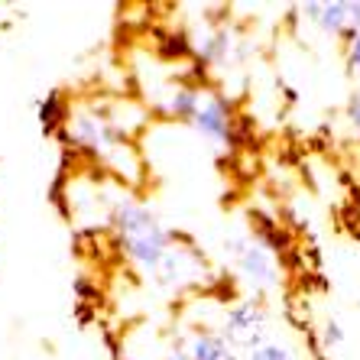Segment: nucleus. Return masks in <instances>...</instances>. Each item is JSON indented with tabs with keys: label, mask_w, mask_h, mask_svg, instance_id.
Returning <instances> with one entry per match:
<instances>
[{
	"label": "nucleus",
	"mask_w": 360,
	"mask_h": 360,
	"mask_svg": "<svg viewBox=\"0 0 360 360\" xmlns=\"http://www.w3.org/2000/svg\"><path fill=\"white\" fill-rule=\"evenodd\" d=\"M62 140L75 156L91 162L94 169H104L120 185H136L143 176V160L136 153V140L120 130L110 117L108 101H78L68 104V117L62 124Z\"/></svg>",
	"instance_id": "nucleus-1"
},
{
	"label": "nucleus",
	"mask_w": 360,
	"mask_h": 360,
	"mask_svg": "<svg viewBox=\"0 0 360 360\" xmlns=\"http://www.w3.org/2000/svg\"><path fill=\"white\" fill-rule=\"evenodd\" d=\"M104 231L110 234V243L120 260L146 283L156 276V269L162 266V260L179 240L176 231L150 208V201L136 198L127 185H114L110 192Z\"/></svg>",
	"instance_id": "nucleus-2"
},
{
	"label": "nucleus",
	"mask_w": 360,
	"mask_h": 360,
	"mask_svg": "<svg viewBox=\"0 0 360 360\" xmlns=\"http://www.w3.org/2000/svg\"><path fill=\"white\" fill-rule=\"evenodd\" d=\"M221 276L237 289V295H253V299H273L285 285V263L283 247H279L269 231L257 221L250 224H234L221 234L218 243Z\"/></svg>",
	"instance_id": "nucleus-3"
},
{
	"label": "nucleus",
	"mask_w": 360,
	"mask_h": 360,
	"mask_svg": "<svg viewBox=\"0 0 360 360\" xmlns=\"http://www.w3.org/2000/svg\"><path fill=\"white\" fill-rule=\"evenodd\" d=\"M211 321L221 331L237 357L257 351L263 344H269L276 335V311L273 302L266 299H253V295H234V299H218Z\"/></svg>",
	"instance_id": "nucleus-4"
},
{
	"label": "nucleus",
	"mask_w": 360,
	"mask_h": 360,
	"mask_svg": "<svg viewBox=\"0 0 360 360\" xmlns=\"http://www.w3.org/2000/svg\"><path fill=\"white\" fill-rule=\"evenodd\" d=\"M166 347L176 360H240L234 347L221 338L211 315L201 311V319H179L172 321Z\"/></svg>",
	"instance_id": "nucleus-5"
},
{
	"label": "nucleus",
	"mask_w": 360,
	"mask_h": 360,
	"mask_svg": "<svg viewBox=\"0 0 360 360\" xmlns=\"http://www.w3.org/2000/svg\"><path fill=\"white\" fill-rule=\"evenodd\" d=\"M185 127H192L201 140L211 143V146H218V150H231L237 143L234 104H231L227 94H221L218 88H208V84L201 88V98H198V104H195L192 117H188Z\"/></svg>",
	"instance_id": "nucleus-6"
},
{
	"label": "nucleus",
	"mask_w": 360,
	"mask_h": 360,
	"mask_svg": "<svg viewBox=\"0 0 360 360\" xmlns=\"http://www.w3.org/2000/svg\"><path fill=\"white\" fill-rule=\"evenodd\" d=\"M299 17L315 26L325 39L344 46L360 33V0H311L299 7Z\"/></svg>",
	"instance_id": "nucleus-7"
},
{
	"label": "nucleus",
	"mask_w": 360,
	"mask_h": 360,
	"mask_svg": "<svg viewBox=\"0 0 360 360\" xmlns=\"http://www.w3.org/2000/svg\"><path fill=\"white\" fill-rule=\"evenodd\" d=\"M192 46H195L198 62H205L208 72H214V68H231L240 59V36H237L231 26H208L201 36H195Z\"/></svg>",
	"instance_id": "nucleus-8"
},
{
	"label": "nucleus",
	"mask_w": 360,
	"mask_h": 360,
	"mask_svg": "<svg viewBox=\"0 0 360 360\" xmlns=\"http://www.w3.org/2000/svg\"><path fill=\"white\" fill-rule=\"evenodd\" d=\"M344 344H347V331H344L341 319L325 315V319L319 321V331H315V347H319L321 354H328V357H338V354L344 351Z\"/></svg>",
	"instance_id": "nucleus-9"
},
{
	"label": "nucleus",
	"mask_w": 360,
	"mask_h": 360,
	"mask_svg": "<svg viewBox=\"0 0 360 360\" xmlns=\"http://www.w3.org/2000/svg\"><path fill=\"white\" fill-rule=\"evenodd\" d=\"M240 360H311L309 354L302 351L295 341H289V338H273L269 344H263V347H257V351L243 354Z\"/></svg>",
	"instance_id": "nucleus-10"
},
{
	"label": "nucleus",
	"mask_w": 360,
	"mask_h": 360,
	"mask_svg": "<svg viewBox=\"0 0 360 360\" xmlns=\"http://www.w3.org/2000/svg\"><path fill=\"white\" fill-rule=\"evenodd\" d=\"M341 52H344V72L354 82V91H360V33L344 42Z\"/></svg>",
	"instance_id": "nucleus-11"
},
{
	"label": "nucleus",
	"mask_w": 360,
	"mask_h": 360,
	"mask_svg": "<svg viewBox=\"0 0 360 360\" xmlns=\"http://www.w3.org/2000/svg\"><path fill=\"white\" fill-rule=\"evenodd\" d=\"M344 124L351 127L354 140L360 143V91H351L347 101H344Z\"/></svg>",
	"instance_id": "nucleus-12"
},
{
	"label": "nucleus",
	"mask_w": 360,
	"mask_h": 360,
	"mask_svg": "<svg viewBox=\"0 0 360 360\" xmlns=\"http://www.w3.org/2000/svg\"><path fill=\"white\" fill-rule=\"evenodd\" d=\"M117 360H176V357H172L169 347H162V351H120Z\"/></svg>",
	"instance_id": "nucleus-13"
}]
</instances>
